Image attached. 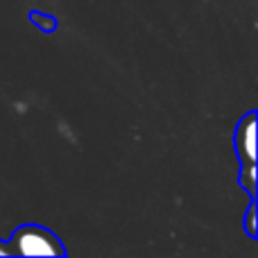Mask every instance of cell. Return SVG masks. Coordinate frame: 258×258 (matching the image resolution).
<instances>
[{
  "label": "cell",
  "instance_id": "obj_1",
  "mask_svg": "<svg viewBox=\"0 0 258 258\" xmlns=\"http://www.w3.org/2000/svg\"><path fill=\"white\" fill-rule=\"evenodd\" d=\"M9 256H66L63 242L50 229L39 224H21L7 240Z\"/></svg>",
  "mask_w": 258,
  "mask_h": 258
},
{
  "label": "cell",
  "instance_id": "obj_3",
  "mask_svg": "<svg viewBox=\"0 0 258 258\" xmlns=\"http://www.w3.org/2000/svg\"><path fill=\"white\" fill-rule=\"evenodd\" d=\"M30 21L34 23L39 30H43V32H54V30H57V18H54V16H48V14L32 12V14H30Z\"/></svg>",
  "mask_w": 258,
  "mask_h": 258
},
{
  "label": "cell",
  "instance_id": "obj_4",
  "mask_svg": "<svg viewBox=\"0 0 258 258\" xmlns=\"http://www.w3.org/2000/svg\"><path fill=\"white\" fill-rule=\"evenodd\" d=\"M245 231H247V236H249L251 240H256V238H258V229H256V197H251L249 209H247V213H245Z\"/></svg>",
  "mask_w": 258,
  "mask_h": 258
},
{
  "label": "cell",
  "instance_id": "obj_5",
  "mask_svg": "<svg viewBox=\"0 0 258 258\" xmlns=\"http://www.w3.org/2000/svg\"><path fill=\"white\" fill-rule=\"evenodd\" d=\"M0 256H9V247L5 240H0Z\"/></svg>",
  "mask_w": 258,
  "mask_h": 258
},
{
  "label": "cell",
  "instance_id": "obj_2",
  "mask_svg": "<svg viewBox=\"0 0 258 258\" xmlns=\"http://www.w3.org/2000/svg\"><path fill=\"white\" fill-rule=\"evenodd\" d=\"M233 145L240 161L238 181L249 192V197H256V111H249L238 122Z\"/></svg>",
  "mask_w": 258,
  "mask_h": 258
}]
</instances>
